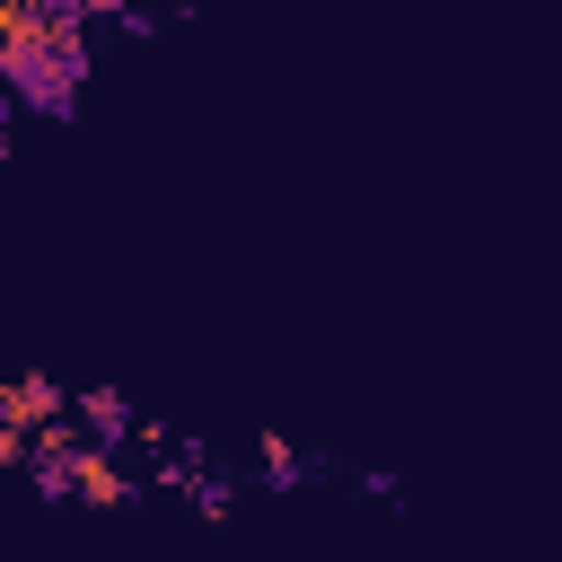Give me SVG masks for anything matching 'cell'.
<instances>
[{"mask_svg": "<svg viewBox=\"0 0 562 562\" xmlns=\"http://www.w3.org/2000/svg\"><path fill=\"white\" fill-rule=\"evenodd\" d=\"M79 422H88L97 439H132V430H140V422H132V404H123L114 386H88V395H79Z\"/></svg>", "mask_w": 562, "mask_h": 562, "instance_id": "cell-4", "label": "cell"}, {"mask_svg": "<svg viewBox=\"0 0 562 562\" xmlns=\"http://www.w3.org/2000/svg\"><path fill=\"white\" fill-rule=\"evenodd\" d=\"M44 18H53L44 0H0V53H18V44H35V35H44Z\"/></svg>", "mask_w": 562, "mask_h": 562, "instance_id": "cell-5", "label": "cell"}, {"mask_svg": "<svg viewBox=\"0 0 562 562\" xmlns=\"http://www.w3.org/2000/svg\"><path fill=\"white\" fill-rule=\"evenodd\" d=\"M70 404H61V386L44 378V369H18L9 386H0V422H18V430H44V422H61Z\"/></svg>", "mask_w": 562, "mask_h": 562, "instance_id": "cell-2", "label": "cell"}, {"mask_svg": "<svg viewBox=\"0 0 562 562\" xmlns=\"http://www.w3.org/2000/svg\"><path fill=\"white\" fill-rule=\"evenodd\" d=\"M70 9H79V18H123L132 0H70Z\"/></svg>", "mask_w": 562, "mask_h": 562, "instance_id": "cell-6", "label": "cell"}, {"mask_svg": "<svg viewBox=\"0 0 562 562\" xmlns=\"http://www.w3.org/2000/svg\"><path fill=\"white\" fill-rule=\"evenodd\" d=\"M79 70H88V35H79V9L44 18V35L9 53V79H18V97L53 105V114H70V88H79Z\"/></svg>", "mask_w": 562, "mask_h": 562, "instance_id": "cell-1", "label": "cell"}, {"mask_svg": "<svg viewBox=\"0 0 562 562\" xmlns=\"http://www.w3.org/2000/svg\"><path fill=\"white\" fill-rule=\"evenodd\" d=\"M70 501H88V509H114V501H132V474H123L105 448H79V465H70Z\"/></svg>", "mask_w": 562, "mask_h": 562, "instance_id": "cell-3", "label": "cell"}]
</instances>
